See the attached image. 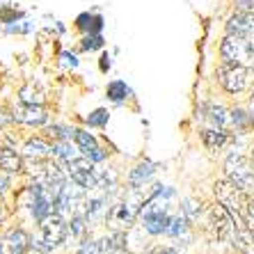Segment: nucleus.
<instances>
[{
    "label": "nucleus",
    "mask_w": 254,
    "mask_h": 254,
    "mask_svg": "<svg viewBox=\"0 0 254 254\" xmlns=\"http://www.w3.org/2000/svg\"><path fill=\"white\" fill-rule=\"evenodd\" d=\"M206 110H208L206 117H208V122H211V126H215V128H225V126L229 124V110H227L225 106L211 103Z\"/></svg>",
    "instance_id": "14"
},
{
    "label": "nucleus",
    "mask_w": 254,
    "mask_h": 254,
    "mask_svg": "<svg viewBox=\"0 0 254 254\" xmlns=\"http://www.w3.org/2000/svg\"><path fill=\"white\" fill-rule=\"evenodd\" d=\"M76 25L85 32H99L101 25H103V18L101 16H92V14H80L76 18Z\"/></svg>",
    "instance_id": "20"
},
{
    "label": "nucleus",
    "mask_w": 254,
    "mask_h": 254,
    "mask_svg": "<svg viewBox=\"0 0 254 254\" xmlns=\"http://www.w3.org/2000/svg\"><path fill=\"white\" fill-rule=\"evenodd\" d=\"M87 124L89 126H106L108 124V110H103V108L94 110V113L87 117Z\"/></svg>",
    "instance_id": "23"
},
{
    "label": "nucleus",
    "mask_w": 254,
    "mask_h": 254,
    "mask_svg": "<svg viewBox=\"0 0 254 254\" xmlns=\"http://www.w3.org/2000/svg\"><path fill=\"white\" fill-rule=\"evenodd\" d=\"M158 254H179L177 250H172V248H165V250H158Z\"/></svg>",
    "instance_id": "30"
},
{
    "label": "nucleus",
    "mask_w": 254,
    "mask_h": 254,
    "mask_svg": "<svg viewBox=\"0 0 254 254\" xmlns=\"http://www.w3.org/2000/svg\"><path fill=\"white\" fill-rule=\"evenodd\" d=\"M250 60H252V62H254V37H252V39H250Z\"/></svg>",
    "instance_id": "29"
},
{
    "label": "nucleus",
    "mask_w": 254,
    "mask_h": 254,
    "mask_svg": "<svg viewBox=\"0 0 254 254\" xmlns=\"http://www.w3.org/2000/svg\"><path fill=\"white\" fill-rule=\"evenodd\" d=\"M51 149H53V154L60 156V158H64V160L71 158V144H69V140H58Z\"/></svg>",
    "instance_id": "22"
},
{
    "label": "nucleus",
    "mask_w": 254,
    "mask_h": 254,
    "mask_svg": "<svg viewBox=\"0 0 254 254\" xmlns=\"http://www.w3.org/2000/svg\"><path fill=\"white\" fill-rule=\"evenodd\" d=\"M7 254H23L30 245V238L23 229H14L7 234Z\"/></svg>",
    "instance_id": "13"
},
{
    "label": "nucleus",
    "mask_w": 254,
    "mask_h": 254,
    "mask_svg": "<svg viewBox=\"0 0 254 254\" xmlns=\"http://www.w3.org/2000/svg\"><path fill=\"white\" fill-rule=\"evenodd\" d=\"M156 163H151V160H142V163H137V167L128 174V184L130 188H140V186H144V181L147 179L154 177V172H156Z\"/></svg>",
    "instance_id": "10"
},
{
    "label": "nucleus",
    "mask_w": 254,
    "mask_h": 254,
    "mask_svg": "<svg viewBox=\"0 0 254 254\" xmlns=\"http://www.w3.org/2000/svg\"><path fill=\"white\" fill-rule=\"evenodd\" d=\"M106 92H108V96H110L113 101H117V103H119V101H126L130 94H133V92H130V87L124 83V80H113V83L108 85Z\"/></svg>",
    "instance_id": "19"
},
{
    "label": "nucleus",
    "mask_w": 254,
    "mask_h": 254,
    "mask_svg": "<svg viewBox=\"0 0 254 254\" xmlns=\"http://www.w3.org/2000/svg\"><path fill=\"white\" fill-rule=\"evenodd\" d=\"M245 213H248V220H254V199L248 201V208H245Z\"/></svg>",
    "instance_id": "27"
},
{
    "label": "nucleus",
    "mask_w": 254,
    "mask_h": 254,
    "mask_svg": "<svg viewBox=\"0 0 254 254\" xmlns=\"http://www.w3.org/2000/svg\"><path fill=\"white\" fill-rule=\"evenodd\" d=\"M250 115H252V119H254V99L250 101Z\"/></svg>",
    "instance_id": "31"
},
{
    "label": "nucleus",
    "mask_w": 254,
    "mask_h": 254,
    "mask_svg": "<svg viewBox=\"0 0 254 254\" xmlns=\"http://www.w3.org/2000/svg\"><path fill=\"white\" fill-rule=\"evenodd\" d=\"M0 170H5L7 174H16V172L23 170V160L14 149L2 147L0 149Z\"/></svg>",
    "instance_id": "12"
},
{
    "label": "nucleus",
    "mask_w": 254,
    "mask_h": 254,
    "mask_svg": "<svg viewBox=\"0 0 254 254\" xmlns=\"http://www.w3.org/2000/svg\"><path fill=\"white\" fill-rule=\"evenodd\" d=\"M188 222H190V220L186 218V213H184V211L179 213V215H172L170 227H167L165 234H167V236H174V238H177V236H184L186 229H188Z\"/></svg>",
    "instance_id": "18"
},
{
    "label": "nucleus",
    "mask_w": 254,
    "mask_h": 254,
    "mask_svg": "<svg viewBox=\"0 0 254 254\" xmlns=\"http://www.w3.org/2000/svg\"><path fill=\"white\" fill-rule=\"evenodd\" d=\"M252 163H254V147H252Z\"/></svg>",
    "instance_id": "33"
},
{
    "label": "nucleus",
    "mask_w": 254,
    "mask_h": 254,
    "mask_svg": "<svg viewBox=\"0 0 254 254\" xmlns=\"http://www.w3.org/2000/svg\"><path fill=\"white\" fill-rule=\"evenodd\" d=\"M48 135L53 137L55 142L58 140H69V137L73 135V130L66 128V126H51V128H48Z\"/></svg>",
    "instance_id": "24"
},
{
    "label": "nucleus",
    "mask_w": 254,
    "mask_h": 254,
    "mask_svg": "<svg viewBox=\"0 0 254 254\" xmlns=\"http://www.w3.org/2000/svg\"><path fill=\"white\" fill-rule=\"evenodd\" d=\"M229 122L241 130L254 126V119H252V115H250V110H243V108H234V110H229Z\"/></svg>",
    "instance_id": "17"
},
{
    "label": "nucleus",
    "mask_w": 254,
    "mask_h": 254,
    "mask_svg": "<svg viewBox=\"0 0 254 254\" xmlns=\"http://www.w3.org/2000/svg\"><path fill=\"white\" fill-rule=\"evenodd\" d=\"M66 238V222L62 220L60 213H48L42 220V241L37 243V248L42 252H51L58 245H62Z\"/></svg>",
    "instance_id": "3"
},
{
    "label": "nucleus",
    "mask_w": 254,
    "mask_h": 254,
    "mask_svg": "<svg viewBox=\"0 0 254 254\" xmlns=\"http://www.w3.org/2000/svg\"><path fill=\"white\" fill-rule=\"evenodd\" d=\"M227 140H229V135H227L225 128H204L201 130V142H204V147L208 149V151H218V149H222L227 144Z\"/></svg>",
    "instance_id": "9"
},
{
    "label": "nucleus",
    "mask_w": 254,
    "mask_h": 254,
    "mask_svg": "<svg viewBox=\"0 0 254 254\" xmlns=\"http://www.w3.org/2000/svg\"><path fill=\"white\" fill-rule=\"evenodd\" d=\"M55 206V213H66V215H76V213H83L80 206H85V188L83 186H78L76 181L73 184H64L62 190L58 192L53 201Z\"/></svg>",
    "instance_id": "5"
},
{
    "label": "nucleus",
    "mask_w": 254,
    "mask_h": 254,
    "mask_svg": "<svg viewBox=\"0 0 254 254\" xmlns=\"http://www.w3.org/2000/svg\"><path fill=\"white\" fill-rule=\"evenodd\" d=\"M227 35H236V37H245V39H252L254 37V21L236 9L234 16H229L227 21Z\"/></svg>",
    "instance_id": "8"
},
{
    "label": "nucleus",
    "mask_w": 254,
    "mask_h": 254,
    "mask_svg": "<svg viewBox=\"0 0 254 254\" xmlns=\"http://www.w3.org/2000/svg\"><path fill=\"white\" fill-rule=\"evenodd\" d=\"M236 9L238 12H243V14H248V16L254 21V0H238Z\"/></svg>",
    "instance_id": "25"
},
{
    "label": "nucleus",
    "mask_w": 254,
    "mask_h": 254,
    "mask_svg": "<svg viewBox=\"0 0 254 254\" xmlns=\"http://www.w3.org/2000/svg\"><path fill=\"white\" fill-rule=\"evenodd\" d=\"M218 80L225 92L241 94L250 85V69L241 62H222L218 66Z\"/></svg>",
    "instance_id": "2"
},
{
    "label": "nucleus",
    "mask_w": 254,
    "mask_h": 254,
    "mask_svg": "<svg viewBox=\"0 0 254 254\" xmlns=\"http://www.w3.org/2000/svg\"><path fill=\"white\" fill-rule=\"evenodd\" d=\"M14 119L23 122V124H30V126H42L48 119V115L42 108V103H23V106L14 113Z\"/></svg>",
    "instance_id": "7"
},
{
    "label": "nucleus",
    "mask_w": 254,
    "mask_h": 254,
    "mask_svg": "<svg viewBox=\"0 0 254 254\" xmlns=\"http://www.w3.org/2000/svg\"><path fill=\"white\" fill-rule=\"evenodd\" d=\"M48 154H53V149L48 147L44 140H30L25 142V147H23V156H28V158H42V156H48Z\"/></svg>",
    "instance_id": "16"
},
{
    "label": "nucleus",
    "mask_w": 254,
    "mask_h": 254,
    "mask_svg": "<svg viewBox=\"0 0 254 254\" xmlns=\"http://www.w3.org/2000/svg\"><path fill=\"white\" fill-rule=\"evenodd\" d=\"M220 58L222 62H241L245 64V60H250V39L236 35H227L220 44Z\"/></svg>",
    "instance_id": "6"
},
{
    "label": "nucleus",
    "mask_w": 254,
    "mask_h": 254,
    "mask_svg": "<svg viewBox=\"0 0 254 254\" xmlns=\"http://www.w3.org/2000/svg\"><path fill=\"white\" fill-rule=\"evenodd\" d=\"M7 188H9V179H7V172H5V174H0V195H2Z\"/></svg>",
    "instance_id": "26"
},
{
    "label": "nucleus",
    "mask_w": 254,
    "mask_h": 254,
    "mask_svg": "<svg viewBox=\"0 0 254 254\" xmlns=\"http://www.w3.org/2000/svg\"><path fill=\"white\" fill-rule=\"evenodd\" d=\"M66 174L71 177V181H76L78 186H83L85 190L99 188L101 172L94 167V163L85 156V158H69L66 160Z\"/></svg>",
    "instance_id": "4"
},
{
    "label": "nucleus",
    "mask_w": 254,
    "mask_h": 254,
    "mask_svg": "<svg viewBox=\"0 0 254 254\" xmlns=\"http://www.w3.org/2000/svg\"><path fill=\"white\" fill-rule=\"evenodd\" d=\"M101 69H103V71L110 69V58H108V55H103V58H101Z\"/></svg>",
    "instance_id": "28"
},
{
    "label": "nucleus",
    "mask_w": 254,
    "mask_h": 254,
    "mask_svg": "<svg viewBox=\"0 0 254 254\" xmlns=\"http://www.w3.org/2000/svg\"><path fill=\"white\" fill-rule=\"evenodd\" d=\"M108 201L103 197H92L89 201H85V218L87 222H101L103 218H108Z\"/></svg>",
    "instance_id": "11"
},
{
    "label": "nucleus",
    "mask_w": 254,
    "mask_h": 254,
    "mask_svg": "<svg viewBox=\"0 0 254 254\" xmlns=\"http://www.w3.org/2000/svg\"><path fill=\"white\" fill-rule=\"evenodd\" d=\"M2 115V113H0ZM7 122H9V117H0V124H7Z\"/></svg>",
    "instance_id": "32"
},
{
    "label": "nucleus",
    "mask_w": 254,
    "mask_h": 254,
    "mask_svg": "<svg viewBox=\"0 0 254 254\" xmlns=\"http://www.w3.org/2000/svg\"><path fill=\"white\" fill-rule=\"evenodd\" d=\"M73 140H76L78 149L83 151V156H87L92 149H96L99 144H96L94 135L92 133H87V130H80V128H73Z\"/></svg>",
    "instance_id": "15"
},
{
    "label": "nucleus",
    "mask_w": 254,
    "mask_h": 254,
    "mask_svg": "<svg viewBox=\"0 0 254 254\" xmlns=\"http://www.w3.org/2000/svg\"><path fill=\"white\" fill-rule=\"evenodd\" d=\"M225 174L231 184L236 188H241L243 192H248L254 186V163L250 158H245L241 151H234V154L227 156Z\"/></svg>",
    "instance_id": "1"
},
{
    "label": "nucleus",
    "mask_w": 254,
    "mask_h": 254,
    "mask_svg": "<svg viewBox=\"0 0 254 254\" xmlns=\"http://www.w3.org/2000/svg\"><path fill=\"white\" fill-rule=\"evenodd\" d=\"M101 46H103V37H101L99 32H89V35L83 39L85 51H96V48H101Z\"/></svg>",
    "instance_id": "21"
}]
</instances>
